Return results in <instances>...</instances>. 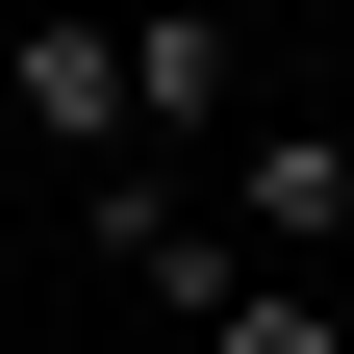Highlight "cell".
I'll return each instance as SVG.
<instances>
[{"mask_svg":"<svg viewBox=\"0 0 354 354\" xmlns=\"http://www.w3.org/2000/svg\"><path fill=\"white\" fill-rule=\"evenodd\" d=\"M228 253H253V279L354 253V127H228Z\"/></svg>","mask_w":354,"mask_h":354,"instance_id":"6da1fadb","label":"cell"},{"mask_svg":"<svg viewBox=\"0 0 354 354\" xmlns=\"http://www.w3.org/2000/svg\"><path fill=\"white\" fill-rule=\"evenodd\" d=\"M127 152H228V0H127Z\"/></svg>","mask_w":354,"mask_h":354,"instance_id":"7a4b0ae2","label":"cell"},{"mask_svg":"<svg viewBox=\"0 0 354 354\" xmlns=\"http://www.w3.org/2000/svg\"><path fill=\"white\" fill-rule=\"evenodd\" d=\"M26 152H127V26H26Z\"/></svg>","mask_w":354,"mask_h":354,"instance_id":"3957f363","label":"cell"},{"mask_svg":"<svg viewBox=\"0 0 354 354\" xmlns=\"http://www.w3.org/2000/svg\"><path fill=\"white\" fill-rule=\"evenodd\" d=\"M177 228H203V203H177V152H102V177H76V253H102V279H152Z\"/></svg>","mask_w":354,"mask_h":354,"instance_id":"277c9868","label":"cell"},{"mask_svg":"<svg viewBox=\"0 0 354 354\" xmlns=\"http://www.w3.org/2000/svg\"><path fill=\"white\" fill-rule=\"evenodd\" d=\"M203 354H354V304H329V279H228V304H203Z\"/></svg>","mask_w":354,"mask_h":354,"instance_id":"5b68a950","label":"cell"},{"mask_svg":"<svg viewBox=\"0 0 354 354\" xmlns=\"http://www.w3.org/2000/svg\"><path fill=\"white\" fill-rule=\"evenodd\" d=\"M26 26H102V0H26Z\"/></svg>","mask_w":354,"mask_h":354,"instance_id":"8992f818","label":"cell"}]
</instances>
